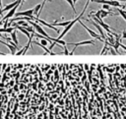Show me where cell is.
Here are the masks:
<instances>
[{"label":"cell","mask_w":126,"mask_h":119,"mask_svg":"<svg viewBox=\"0 0 126 119\" xmlns=\"http://www.w3.org/2000/svg\"><path fill=\"white\" fill-rule=\"evenodd\" d=\"M78 22H79V23H80V24H81V25H82V26H83V27L85 28V30H87V31H88V32H89V33L91 34V36H92V37H94V38H95V39H97V40H99V41L103 42V39H102V38L100 37V35H99L98 33H95V32H94V30H92L91 29H89V28H88V27H87V26H86V25H85V24L83 23V21L79 20Z\"/></svg>","instance_id":"3957f363"},{"label":"cell","mask_w":126,"mask_h":119,"mask_svg":"<svg viewBox=\"0 0 126 119\" xmlns=\"http://www.w3.org/2000/svg\"><path fill=\"white\" fill-rule=\"evenodd\" d=\"M0 7L2 8V0H0Z\"/></svg>","instance_id":"d6986e66"},{"label":"cell","mask_w":126,"mask_h":119,"mask_svg":"<svg viewBox=\"0 0 126 119\" xmlns=\"http://www.w3.org/2000/svg\"><path fill=\"white\" fill-rule=\"evenodd\" d=\"M63 48H64V54H65V55H69V51H68V49H67L66 45H65V46H63Z\"/></svg>","instance_id":"2e32d148"},{"label":"cell","mask_w":126,"mask_h":119,"mask_svg":"<svg viewBox=\"0 0 126 119\" xmlns=\"http://www.w3.org/2000/svg\"><path fill=\"white\" fill-rule=\"evenodd\" d=\"M25 1H26V0H22V2H21V3H23V2H25Z\"/></svg>","instance_id":"7402d4cb"},{"label":"cell","mask_w":126,"mask_h":119,"mask_svg":"<svg viewBox=\"0 0 126 119\" xmlns=\"http://www.w3.org/2000/svg\"><path fill=\"white\" fill-rule=\"evenodd\" d=\"M0 54H1V55H4L5 53H4V52H0Z\"/></svg>","instance_id":"44dd1931"},{"label":"cell","mask_w":126,"mask_h":119,"mask_svg":"<svg viewBox=\"0 0 126 119\" xmlns=\"http://www.w3.org/2000/svg\"><path fill=\"white\" fill-rule=\"evenodd\" d=\"M33 21H35L36 23H39V24H41V25H43V26H45V27H47V28H49V29H51V30H54L56 32H59V29H57L56 27L52 26L51 24H48V23L44 22L43 20H40L39 18H34V20H33Z\"/></svg>","instance_id":"52a82bcc"},{"label":"cell","mask_w":126,"mask_h":119,"mask_svg":"<svg viewBox=\"0 0 126 119\" xmlns=\"http://www.w3.org/2000/svg\"><path fill=\"white\" fill-rule=\"evenodd\" d=\"M117 12H118V13H119V15H120V16H121V17H122V18H123V19H124V20L126 21V15H125V14L123 13V11H122V9H120V8H118V9H117Z\"/></svg>","instance_id":"5bb4252c"},{"label":"cell","mask_w":126,"mask_h":119,"mask_svg":"<svg viewBox=\"0 0 126 119\" xmlns=\"http://www.w3.org/2000/svg\"><path fill=\"white\" fill-rule=\"evenodd\" d=\"M72 1H73V3H74V4H75V3H76V2H77V1H78V0H72Z\"/></svg>","instance_id":"ffe728a7"},{"label":"cell","mask_w":126,"mask_h":119,"mask_svg":"<svg viewBox=\"0 0 126 119\" xmlns=\"http://www.w3.org/2000/svg\"><path fill=\"white\" fill-rule=\"evenodd\" d=\"M70 44H73L74 45V48H73V50L71 51V52H69V54L70 55H72L74 52H75V50H76V48L78 47V46H81V45H85V44H90V45H94L95 43H94V40H84V41H81V42H76V43H70Z\"/></svg>","instance_id":"5b68a950"},{"label":"cell","mask_w":126,"mask_h":119,"mask_svg":"<svg viewBox=\"0 0 126 119\" xmlns=\"http://www.w3.org/2000/svg\"><path fill=\"white\" fill-rule=\"evenodd\" d=\"M117 2H126V0H115Z\"/></svg>","instance_id":"ac0fdd59"},{"label":"cell","mask_w":126,"mask_h":119,"mask_svg":"<svg viewBox=\"0 0 126 119\" xmlns=\"http://www.w3.org/2000/svg\"><path fill=\"white\" fill-rule=\"evenodd\" d=\"M99 11V16H100V19L102 20L103 18H105V17H108L109 15L111 16V15H114V13H112V12H110V11H105V10H103V9H100V10H98Z\"/></svg>","instance_id":"9c48e42d"},{"label":"cell","mask_w":126,"mask_h":119,"mask_svg":"<svg viewBox=\"0 0 126 119\" xmlns=\"http://www.w3.org/2000/svg\"><path fill=\"white\" fill-rule=\"evenodd\" d=\"M71 23V20L70 21H66V22H60V23H58V22H53L51 25L52 26H54V27H66V26H68L69 24Z\"/></svg>","instance_id":"30bf717a"},{"label":"cell","mask_w":126,"mask_h":119,"mask_svg":"<svg viewBox=\"0 0 126 119\" xmlns=\"http://www.w3.org/2000/svg\"><path fill=\"white\" fill-rule=\"evenodd\" d=\"M25 29H26L30 33H34V32H35V31H34V29H33L31 25H30V26H28V27H27V28H25Z\"/></svg>","instance_id":"4fadbf2b"},{"label":"cell","mask_w":126,"mask_h":119,"mask_svg":"<svg viewBox=\"0 0 126 119\" xmlns=\"http://www.w3.org/2000/svg\"><path fill=\"white\" fill-rule=\"evenodd\" d=\"M84 12H85V10H83V12H82V13L79 15V17H77V18H75L74 20H72V21H71V23H70L68 26H66V27H65V29L63 30V31H62V32L60 33V35L57 37L58 39H62V37H63V36H64V35H65V34H66V33H67V32H68V31H69V30H70L72 28H73V26H74V25H75V24H76V23H77L79 20H81V19H82Z\"/></svg>","instance_id":"6da1fadb"},{"label":"cell","mask_w":126,"mask_h":119,"mask_svg":"<svg viewBox=\"0 0 126 119\" xmlns=\"http://www.w3.org/2000/svg\"><path fill=\"white\" fill-rule=\"evenodd\" d=\"M21 2H22V0H16V1H14V2H12V3L8 4V5H6L5 7H3V8H2V13L10 11V10H11L12 8H14L16 5H18V4H21Z\"/></svg>","instance_id":"ba28073f"},{"label":"cell","mask_w":126,"mask_h":119,"mask_svg":"<svg viewBox=\"0 0 126 119\" xmlns=\"http://www.w3.org/2000/svg\"><path fill=\"white\" fill-rule=\"evenodd\" d=\"M94 3H97V4H105L108 6H113V7H118L120 9L124 8V5H121L120 2H117L115 0H91Z\"/></svg>","instance_id":"7a4b0ae2"},{"label":"cell","mask_w":126,"mask_h":119,"mask_svg":"<svg viewBox=\"0 0 126 119\" xmlns=\"http://www.w3.org/2000/svg\"><path fill=\"white\" fill-rule=\"evenodd\" d=\"M84 20H85V21H87V22H90V23H91L93 26H94V27H95V28L98 30V31H99V35H100V37L103 39V41L106 39V35H105V33H104V30H103V29H101V27H100V26H98L96 23L93 22V21H92V20H90V19H87V18H85Z\"/></svg>","instance_id":"277c9868"},{"label":"cell","mask_w":126,"mask_h":119,"mask_svg":"<svg viewBox=\"0 0 126 119\" xmlns=\"http://www.w3.org/2000/svg\"><path fill=\"white\" fill-rule=\"evenodd\" d=\"M11 40L18 46V44H19V42H18V39H17V34H16V31L15 30H13L12 32H11Z\"/></svg>","instance_id":"8fae6325"},{"label":"cell","mask_w":126,"mask_h":119,"mask_svg":"<svg viewBox=\"0 0 126 119\" xmlns=\"http://www.w3.org/2000/svg\"><path fill=\"white\" fill-rule=\"evenodd\" d=\"M19 6H20V4L16 5L14 8H12L10 11H8V13H7V14H6V15H5L3 18H2V20H1V21H7V20L11 19V18H12V17L15 15V13H16V10L18 9V7H19Z\"/></svg>","instance_id":"8992f818"},{"label":"cell","mask_w":126,"mask_h":119,"mask_svg":"<svg viewBox=\"0 0 126 119\" xmlns=\"http://www.w3.org/2000/svg\"><path fill=\"white\" fill-rule=\"evenodd\" d=\"M70 6H71V8H72V10H73V13H74V15H76V13H77V11H76V9H75V4L73 3V1L72 0H65Z\"/></svg>","instance_id":"7c38bea8"},{"label":"cell","mask_w":126,"mask_h":119,"mask_svg":"<svg viewBox=\"0 0 126 119\" xmlns=\"http://www.w3.org/2000/svg\"><path fill=\"white\" fill-rule=\"evenodd\" d=\"M121 38H126V30H123V31H122Z\"/></svg>","instance_id":"e0dca14e"},{"label":"cell","mask_w":126,"mask_h":119,"mask_svg":"<svg viewBox=\"0 0 126 119\" xmlns=\"http://www.w3.org/2000/svg\"><path fill=\"white\" fill-rule=\"evenodd\" d=\"M102 9L105 10V11H109V10H110V6L105 5V4H102Z\"/></svg>","instance_id":"9a60e30c"}]
</instances>
